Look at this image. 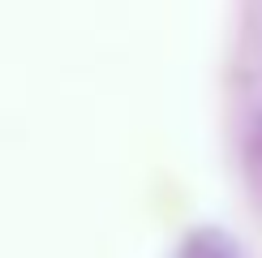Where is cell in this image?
Listing matches in <instances>:
<instances>
[{
  "label": "cell",
  "mask_w": 262,
  "mask_h": 258,
  "mask_svg": "<svg viewBox=\"0 0 262 258\" xmlns=\"http://www.w3.org/2000/svg\"><path fill=\"white\" fill-rule=\"evenodd\" d=\"M181 258H232V245L215 232H198L189 245L181 250Z\"/></svg>",
  "instance_id": "cell-1"
}]
</instances>
